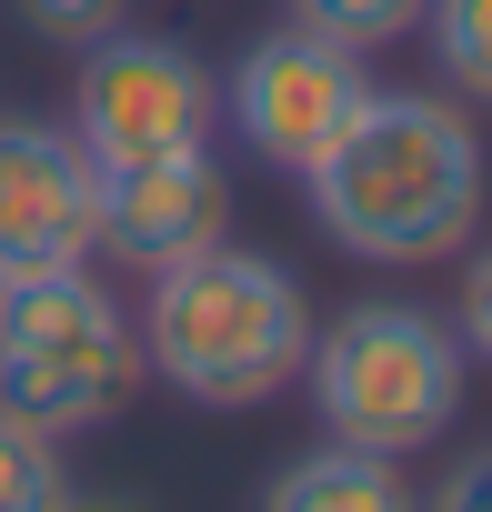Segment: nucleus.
Segmentation results:
<instances>
[{
  "label": "nucleus",
  "instance_id": "obj_3",
  "mask_svg": "<svg viewBox=\"0 0 492 512\" xmlns=\"http://www.w3.org/2000/svg\"><path fill=\"white\" fill-rule=\"evenodd\" d=\"M131 382H141V332L81 262L0 282V412L41 432H91L131 402Z\"/></svg>",
  "mask_w": 492,
  "mask_h": 512
},
{
  "label": "nucleus",
  "instance_id": "obj_14",
  "mask_svg": "<svg viewBox=\"0 0 492 512\" xmlns=\"http://www.w3.org/2000/svg\"><path fill=\"white\" fill-rule=\"evenodd\" d=\"M452 332H462V352H472V362H492V251H482L472 282H462V322H452Z\"/></svg>",
  "mask_w": 492,
  "mask_h": 512
},
{
  "label": "nucleus",
  "instance_id": "obj_11",
  "mask_svg": "<svg viewBox=\"0 0 492 512\" xmlns=\"http://www.w3.org/2000/svg\"><path fill=\"white\" fill-rule=\"evenodd\" d=\"M432 61H442V81L452 91H472V101H492V0H432Z\"/></svg>",
  "mask_w": 492,
  "mask_h": 512
},
{
  "label": "nucleus",
  "instance_id": "obj_9",
  "mask_svg": "<svg viewBox=\"0 0 492 512\" xmlns=\"http://www.w3.org/2000/svg\"><path fill=\"white\" fill-rule=\"evenodd\" d=\"M262 512H422V502H412L402 462L352 452V442H322V452H302V462L262 492Z\"/></svg>",
  "mask_w": 492,
  "mask_h": 512
},
{
  "label": "nucleus",
  "instance_id": "obj_12",
  "mask_svg": "<svg viewBox=\"0 0 492 512\" xmlns=\"http://www.w3.org/2000/svg\"><path fill=\"white\" fill-rule=\"evenodd\" d=\"M422 11L432 0H292V31H322L342 51H382V41L422 31Z\"/></svg>",
  "mask_w": 492,
  "mask_h": 512
},
{
  "label": "nucleus",
  "instance_id": "obj_7",
  "mask_svg": "<svg viewBox=\"0 0 492 512\" xmlns=\"http://www.w3.org/2000/svg\"><path fill=\"white\" fill-rule=\"evenodd\" d=\"M101 251V161L71 131L0 121V282L71 272Z\"/></svg>",
  "mask_w": 492,
  "mask_h": 512
},
{
  "label": "nucleus",
  "instance_id": "obj_15",
  "mask_svg": "<svg viewBox=\"0 0 492 512\" xmlns=\"http://www.w3.org/2000/svg\"><path fill=\"white\" fill-rule=\"evenodd\" d=\"M432 512H492V452L452 462V472H442V492H432Z\"/></svg>",
  "mask_w": 492,
  "mask_h": 512
},
{
  "label": "nucleus",
  "instance_id": "obj_6",
  "mask_svg": "<svg viewBox=\"0 0 492 512\" xmlns=\"http://www.w3.org/2000/svg\"><path fill=\"white\" fill-rule=\"evenodd\" d=\"M221 101H231L241 141H252L272 171H312V161L362 121L372 81H362V51H342V41H322V31H272V41L241 51V71H231Z\"/></svg>",
  "mask_w": 492,
  "mask_h": 512
},
{
  "label": "nucleus",
  "instance_id": "obj_5",
  "mask_svg": "<svg viewBox=\"0 0 492 512\" xmlns=\"http://www.w3.org/2000/svg\"><path fill=\"white\" fill-rule=\"evenodd\" d=\"M71 141L121 171V161H161V151H211V121H221V91L211 71L181 51V41H151V31H101L81 51V91H71Z\"/></svg>",
  "mask_w": 492,
  "mask_h": 512
},
{
  "label": "nucleus",
  "instance_id": "obj_8",
  "mask_svg": "<svg viewBox=\"0 0 492 512\" xmlns=\"http://www.w3.org/2000/svg\"><path fill=\"white\" fill-rule=\"evenodd\" d=\"M231 231V181L211 171V151H161V161H121L101 171V251L131 272H171L191 251H211Z\"/></svg>",
  "mask_w": 492,
  "mask_h": 512
},
{
  "label": "nucleus",
  "instance_id": "obj_2",
  "mask_svg": "<svg viewBox=\"0 0 492 512\" xmlns=\"http://www.w3.org/2000/svg\"><path fill=\"white\" fill-rule=\"evenodd\" d=\"M141 332V362L191 392V402H272L302 352H312V312H302V282L262 251H191V262L151 272V312L131 322Z\"/></svg>",
  "mask_w": 492,
  "mask_h": 512
},
{
  "label": "nucleus",
  "instance_id": "obj_10",
  "mask_svg": "<svg viewBox=\"0 0 492 512\" xmlns=\"http://www.w3.org/2000/svg\"><path fill=\"white\" fill-rule=\"evenodd\" d=\"M0 512H71V472H61V432L0 412Z\"/></svg>",
  "mask_w": 492,
  "mask_h": 512
},
{
  "label": "nucleus",
  "instance_id": "obj_13",
  "mask_svg": "<svg viewBox=\"0 0 492 512\" xmlns=\"http://www.w3.org/2000/svg\"><path fill=\"white\" fill-rule=\"evenodd\" d=\"M21 21H31L41 41H71V51H91L101 31H121V0H21Z\"/></svg>",
  "mask_w": 492,
  "mask_h": 512
},
{
  "label": "nucleus",
  "instance_id": "obj_1",
  "mask_svg": "<svg viewBox=\"0 0 492 512\" xmlns=\"http://www.w3.org/2000/svg\"><path fill=\"white\" fill-rule=\"evenodd\" d=\"M302 181L322 231L362 262H442L482 231V141L432 91H372Z\"/></svg>",
  "mask_w": 492,
  "mask_h": 512
},
{
  "label": "nucleus",
  "instance_id": "obj_4",
  "mask_svg": "<svg viewBox=\"0 0 492 512\" xmlns=\"http://www.w3.org/2000/svg\"><path fill=\"white\" fill-rule=\"evenodd\" d=\"M312 402L332 422V442L352 452H422L452 412H462V332L412 312V302H362L332 332H312Z\"/></svg>",
  "mask_w": 492,
  "mask_h": 512
}]
</instances>
